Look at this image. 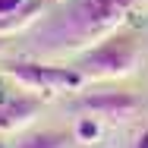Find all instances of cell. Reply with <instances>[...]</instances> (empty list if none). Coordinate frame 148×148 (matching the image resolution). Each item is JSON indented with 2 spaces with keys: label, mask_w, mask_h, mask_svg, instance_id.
Instances as JSON below:
<instances>
[{
  "label": "cell",
  "mask_w": 148,
  "mask_h": 148,
  "mask_svg": "<svg viewBox=\"0 0 148 148\" xmlns=\"http://www.w3.org/2000/svg\"><path fill=\"white\" fill-rule=\"evenodd\" d=\"M139 66V44L129 35H107L101 44L88 47L76 69L85 79H120Z\"/></svg>",
  "instance_id": "obj_1"
},
{
  "label": "cell",
  "mask_w": 148,
  "mask_h": 148,
  "mask_svg": "<svg viewBox=\"0 0 148 148\" xmlns=\"http://www.w3.org/2000/svg\"><path fill=\"white\" fill-rule=\"evenodd\" d=\"M0 148H3V145H0Z\"/></svg>",
  "instance_id": "obj_12"
},
{
  "label": "cell",
  "mask_w": 148,
  "mask_h": 148,
  "mask_svg": "<svg viewBox=\"0 0 148 148\" xmlns=\"http://www.w3.org/2000/svg\"><path fill=\"white\" fill-rule=\"evenodd\" d=\"M73 136H76V142H95L98 139V117H82Z\"/></svg>",
  "instance_id": "obj_8"
},
{
  "label": "cell",
  "mask_w": 148,
  "mask_h": 148,
  "mask_svg": "<svg viewBox=\"0 0 148 148\" xmlns=\"http://www.w3.org/2000/svg\"><path fill=\"white\" fill-rule=\"evenodd\" d=\"M41 110V98L35 95H16V98H0V132H16L35 120Z\"/></svg>",
  "instance_id": "obj_5"
},
{
  "label": "cell",
  "mask_w": 148,
  "mask_h": 148,
  "mask_svg": "<svg viewBox=\"0 0 148 148\" xmlns=\"http://www.w3.org/2000/svg\"><path fill=\"white\" fill-rule=\"evenodd\" d=\"M136 0H79L66 13V29L82 38H107L123 25Z\"/></svg>",
  "instance_id": "obj_2"
},
{
  "label": "cell",
  "mask_w": 148,
  "mask_h": 148,
  "mask_svg": "<svg viewBox=\"0 0 148 148\" xmlns=\"http://www.w3.org/2000/svg\"><path fill=\"white\" fill-rule=\"evenodd\" d=\"M25 6V0H0V19H6V16H13L16 10H22Z\"/></svg>",
  "instance_id": "obj_9"
},
{
  "label": "cell",
  "mask_w": 148,
  "mask_h": 148,
  "mask_svg": "<svg viewBox=\"0 0 148 148\" xmlns=\"http://www.w3.org/2000/svg\"><path fill=\"white\" fill-rule=\"evenodd\" d=\"M6 76L32 91H76L85 76L76 66H41V63H6Z\"/></svg>",
  "instance_id": "obj_3"
},
{
  "label": "cell",
  "mask_w": 148,
  "mask_h": 148,
  "mask_svg": "<svg viewBox=\"0 0 148 148\" xmlns=\"http://www.w3.org/2000/svg\"><path fill=\"white\" fill-rule=\"evenodd\" d=\"M3 51H6V41H3V35H0V54H3Z\"/></svg>",
  "instance_id": "obj_11"
},
{
  "label": "cell",
  "mask_w": 148,
  "mask_h": 148,
  "mask_svg": "<svg viewBox=\"0 0 148 148\" xmlns=\"http://www.w3.org/2000/svg\"><path fill=\"white\" fill-rule=\"evenodd\" d=\"M142 101L132 91H88L79 98V110H85L88 117H104V120H129L139 114Z\"/></svg>",
  "instance_id": "obj_4"
},
{
  "label": "cell",
  "mask_w": 148,
  "mask_h": 148,
  "mask_svg": "<svg viewBox=\"0 0 148 148\" xmlns=\"http://www.w3.org/2000/svg\"><path fill=\"white\" fill-rule=\"evenodd\" d=\"M76 142V136L69 132H60V129H38L22 136L19 142H13V148H69Z\"/></svg>",
  "instance_id": "obj_6"
},
{
  "label": "cell",
  "mask_w": 148,
  "mask_h": 148,
  "mask_svg": "<svg viewBox=\"0 0 148 148\" xmlns=\"http://www.w3.org/2000/svg\"><path fill=\"white\" fill-rule=\"evenodd\" d=\"M136 148H148V129H145V132H139V139H136Z\"/></svg>",
  "instance_id": "obj_10"
},
{
  "label": "cell",
  "mask_w": 148,
  "mask_h": 148,
  "mask_svg": "<svg viewBox=\"0 0 148 148\" xmlns=\"http://www.w3.org/2000/svg\"><path fill=\"white\" fill-rule=\"evenodd\" d=\"M41 10H44V3L41 0H25V6L22 10H16L13 16H6V19H0V35L6 38V35H16V32L29 29L32 22H38L41 19Z\"/></svg>",
  "instance_id": "obj_7"
}]
</instances>
